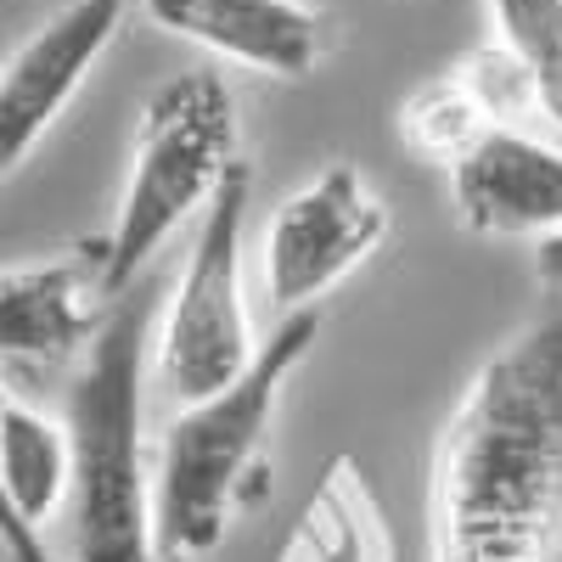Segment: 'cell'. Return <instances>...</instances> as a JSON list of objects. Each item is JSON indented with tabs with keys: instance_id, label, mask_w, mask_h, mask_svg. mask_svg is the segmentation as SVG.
I'll list each match as a JSON object with an SVG mask.
<instances>
[{
	"instance_id": "6da1fadb",
	"label": "cell",
	"mask_w": 562,
	"mask_h": 562,
	"mask_svg": "<svg viewBox=\"0 0 562 562\" xmlns=\"http://www.w3.org/2000/svg\"><path fill=\"white\" fill-rule=\"evenodd\" d=\"M562 540V299L461 389L434 445V562H551Z\"/></svg>"
},
{
	"instance_id": "7a4b0ae2",
	"label": "cell",
	"mask_w": 562,
	"mask_h": 562,
	"mask_svg": "<svg viewBox=\"0 0 562 562\" xmlns=\"http://www.w3.org/2000/svg\"><path fill=\"white\" fill-rule=\"evenodd\" d=\"M158 281L140 276L108 304L68 383V529L74 562H158L147 473V360L158 326Z\"/></svg>"
},
{
	"instance_id": "3957f363",
	"label": "cell",
	"mask_w": 562,
	"mask_h": 562,
	"mask_svg": "<svg viewBox=\"0 0 562 562\" xmlns=\"http://www.w3.org/2000/svg\"><path fill=\"white\" fill-rule=\"evenodd\" d=\"M321 338V310L281 315L270 338H259L237 383H225L192 405H180L164 428L153 467V540L158 562L209 557L231 518L265 490V450L281 394Z\"/></svg>"
},
{
	"instance_id": "277c9868",
	"label": "cell",
	"mask_w": 562,
	"mask_h": 562,
	"mask_svg": "<svg viewBox=\"0 0 562 562\" xmlns=\"http://www.w3.org/2000/svg\"><path fill=\"white\" fill-rule=\"evenodd\" d=\"M231 164H237V97H231V85L214 68L164 79L140 108L124 192L108 237L97 243L102 281L113 299L147 276L158 248L186 220L209 209Z\"/></svg>"
},
{
	"instance_id": "5b68a950",
	"label": "cell",
	"mask_w": 562,
	"mask_h": 562,
	"mask_svg": "<svg viewBox=\"0 0 562 562\" xmlns=\"http://www.w3.org/2000/svg\"><path fill=\"white\" fill-rule=\"evenodd\" d=\"M248 203H254V180L248 164L237 158L214 186L209 209L198 214V237L175 281L169 310L158 304L164 326H153V366L175 405H192L225 383H237L259 349L248 321V293H243Z\"/></svg>"
},
{
	"instance_id": "8992f818",
	"label": "cell",
	"mask_w": 562,
	"mask_h": 562,
	"mask_svg": "<svg viewBox=\"0 0 562 562\" xmlns=\"http://www.w3.org/2000/svg\"><path fill=\"white\" fill-rule=\"evenodd\" d=\"M383 237L389 203L355 164H326L310 175L265 225V288L276 310H321V299L378 254Z\"/></svg>"
},
{
	"instance_id": "52a82bcc",
	"label": "cell",
	"mask_w": 562,
	"mask_h": 562,
	"mask_svg": "<svg viewBox=\"0 0 562 562\" xmlns=\"http://www.w3.org/2000/svg\"><path fill=\"white\" fill-rule=\"evenodd\" d=\"M119 29L124 0H74L12 52V63L0 68V180L23 169L45 130L79 97V85L97 74Z\"/></svg>"
},
{
	"instance_id": "ba28073f",
	"label": "cell",
	"mask_w": 562,
	"mask_h": 562,
	"mask_svg": "<svg viewBox=\"0 0 562 562\" xmlns=\"http://www.w3.org/2000/svg\"><path fill=\"white\" fill-rule=\"evenodd\" d=\"M113 293L97 243L0 270V371H63L85 355Z\"/></svg>"
},
{
	"instance_id": "9c48e42d",
	"label": "cell",
	"mask_w": 562,
	"mask_h": 562,
	"mask_svg": "<svg viewBox=\"0 0 562 562\" xmlns=\"http://www.w3.org/2000/svg\"><path fill=\"white\" fill-rule=\"evenodd\" d=\"M147 18L203 52L270 79H310L338 45L333 12L310 0H140Z\"/></svg>"
},
{
	"instance_id": "30bf717a",
	"label": "cell",
	"mask_w": 562,
	"mask_h": 562,
	"mask_svg": "<svg viewBox=\"0 0 562 562\" xmlns=\"http://www.w3.org/2000/svg\"><path fill=\"white\" fill-rule=\"evenodd\" d=\"M450 198L473 237L540 243L562 225V153L518 124H490L450 164Z\"/></svg>"
},
{
	"instance_id": "8fae6325",
	"label": "cell",
	"mask_w": 562,
	"mask_h": 562,
	"mask_svg": "<svg viewBox=\"0 0 562 562\" xmlns=\"http://www.w3.org/2000/svg\"><path fill=\"white\" fill-rule=\"evenodd\" d=\"M276 562H394L389 512L349 450L321 467L299 518L276 546Z\"/></svg>"
},
{
	"instance_id": "7c38bea8",
	"label": "cell",
	"mask_w": 562,
	"mask_h": 562,
	"mask_svg": "<svg viewBox=\"0 0 562 562\" xmlns=\"http://www.w3.org/2000/svg\"><path fill=\"white\" fill-rule=\"evenodd\" d=\"M68 501V434L34 405H0V540L45 535Z\"/></svg>"
},
{
	"instance_id": "4fadbf2b",
	"label": "cell",
	"mask_w": 562,
	"mask_h": 562,
	"mask_svg": "<svg viewBox=\"0 0 562 562\" xmlns=\"http://www.w3.org/2000/svg\"><path fill=\"white\" fill-rule=\"evenodd\" d=\"M495 52L518 68L529 108L562 130V0H490Z\"/></svg>"
},
{
	"instance_id": "5bb4252c",
	"label": "cell",
	"mask_w": 562,
	"mask_h": 562,
	"mask_svg": "<svg viewBox=\"0 0 562 562\" xmlns=\"http://www.w3.org/2000/svg\"><path fill=\"white\" fill-rule=\"evenodd\" d=\"M484 130H490V119L473 97V85L461 79V68L422 79L400 102V135L434 164H456Z\"/></svg>"
},
{
	"instance_id": "9a60e30c",
	"label": "cell",
	"mask_w": 562,
	"mask_h": 562,
	"mask_svg": "<svg viewBox=\"0 0 562 562\" xmlns=\"http://www.w3.org/2000/svg\"><path fill=\"white\" fill-rule=\"evenodd\" d=\"M535 276H540L546 288L562 299V225H557V231H546V237L535 243Z\"/></svg>"
},
{
	"instance_id": "2e32d148",
	"label": "cell",
	"mask_w": 562,
	"mask_h": 562,
	"mask_svg": "<svg viewBox=\"0 0 562 562\" xmlns=\"http://www.w3.org/2000/svg\"><path fill=\"white\" fill-rule=\"evenodd\" d=\"M0 557H7V562H57L52 546H45V535H12V540H0Z\"/></svg>"
},
{
	"instance_id": "e0dca14e",
	"label": "cell",
	"mask_w": 562,
	"mask_h": 562,
	"mask_svg": "<svg viewBox=\"0 0 562 562\" xmlns=\"http://www.w3.org/2000/svg\"><path fill=\"white\" fill-rule=\"evenodd\" d=\"M0 405H7V383H0Z\"/></svg>"
}]
</instances>
